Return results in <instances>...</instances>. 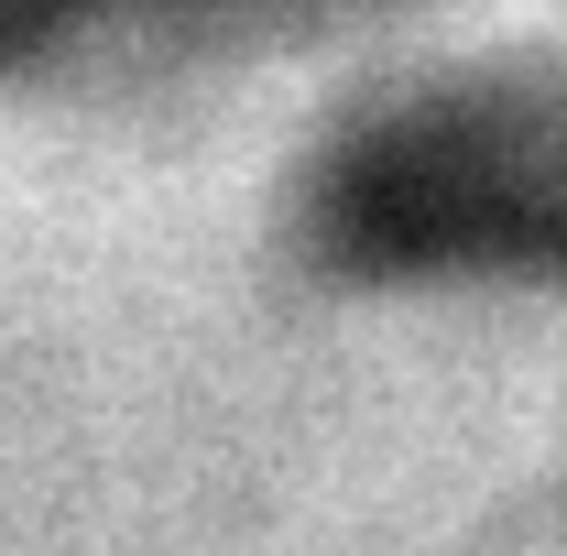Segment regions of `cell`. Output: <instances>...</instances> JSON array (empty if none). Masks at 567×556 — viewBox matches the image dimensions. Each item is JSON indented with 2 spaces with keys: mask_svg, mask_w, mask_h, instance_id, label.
Returning <instances> with one entry per match:
<instances>
[{
  "mask_svg": "<svg viewBox=\"0 0 567 556\" xmlns=\"http://www.w3.org/2000/svg\"><path fill=\"white\" fill-rule=\"evenodd\" d=\"M350 218L404 240V251H436V240H492V229H535V197H524V164L513 153H481V132L458 121H404L371 153H350Z\"/></svg>",
  "mask_w": 567,
  "mask_h": 556,
  "instance_id": "6da1fadb",
  "label": "cell"
}]
</instances>
